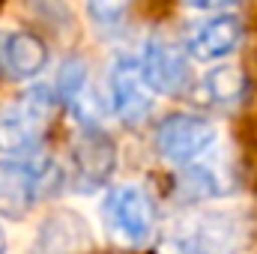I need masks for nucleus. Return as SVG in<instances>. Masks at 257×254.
<instances>
[{
    "mask_svg": "<svg viewBox=\"0 0 257 254\" xmlns=\"http://www.w3.org/2000/svg\"><path fill=\"white\" fill-rule=\"evenodd\" d=\"M57 96L51 87H33L15 102L0 108V153L9 159H24L39 153L57 114Z\"/></svg>",
    "mask_w": 257,
    "mask_h": 254,
    "instance_id": "1",
    "label": "nucleus"
},
{
    "mask_svg": "<svg viewBox=\"0 0 257 254\" xmlns=\"http://www.w3.org/2000/svg\"><path fill=\"white\" fill-rule=\"evenodd\" d=\"M242 221L224 209H200L174 221L171 254H227L242 239Z\"/></svg>",
    "mask_w": 257,
    "mask_h": 254,
    "instance_id": "2",
    "label": "nucleus"
},
{
    "mask_svg": "<svg viewBox=\"0 0 257 254\" xmlns=\"http://www.w3.org/2000/svg\"><path fill=\"white\" fill-rule=\"evenodd\" d=\"M102 221L108 224L111 236L128 248H141L150 242L156 230V212L141 186H117L102 200Z\"/></svg>",
    "mask_w": 257,
    "mask_h": 254,
    "instance_id": "3",
    "label": "nucleus"
},
{
    "mask_svg": "<svg viewBox=\"0 0 257 254\" xmlns=\"http://www.w3.org/2000/svg\"><path fill=\"white\" fill-rule=\"evenodd\" d=\"M218 141V129L197 114H171L156 129V150L171 165H194Z\"/></svg>",
    "mask_w": 257,
    "mask_h": 254,
    "instance_id": "4",
    "label": "nucleus"
},
{
    "mask_svg": "<svg viewBox=\"0 0 257 254\" xmlns=\"http://www.w3.org/2000/svg\"><path fill=\"white\" fill-rule=\"evenodd\" d=\"M138 69L153 96H180L192 81V66L186 51L165 36H147L138 57Z\"/></svg>",
    "mask_w": 257,
    "mask_h": 254,
    "instance_id": "5",
    "label": "nucleus"
},
{
    "mask_svg": "<svg viewBox=\"0 0 257 254\" xmlns=\"http://www.w3.org/2000/svg\"><path fill=\"white\" fill-rule=\"evenodd\" d=\"M242 18L230 12H215L203 21H197L186 33V51L200 63H215L233 54L242 42Z\"/></svg>",
    "mask_w": 257,
    "mask_h": 254,
    "instance_id": "6",
    "label": "nucleus"
},
{
    "mask_svg": "<svg viewBox=\"0 0 257 254\" xmlns=\"http://www.w3.org/2000/svg\"><path fill=\"white\" fill-rule=\"evenodd\" d=\"M108 93H111V108L123 123H141L150 117L156 99L153 90L144 84L138 57H117L108 75Z\"/></svg>",
    "mask_w": 257,
    "mask_h": 254,
    "instance_id": "7",
    "label": "nucleus"
},
{
    "mask_svg": "<svg viewBox=\"0 0 257 254\" xmlns=\"http://www.w3.org/2000/svg\"><path fill=\"white\" fill-rule=\"evenodd\" d=\"M42 191V171L21 159H0V215L21 221L36 209Z\"/></svg>",
    "mask_w": 257,
    "mask_h": 254,
    "instance_id": "8",
    "label": "nucleus"
},
{
    "mask_svg": "<svg viewBox=\"0 0 257 254\" xmlns=\"http://www.w3.org/2000/svg\"><path fill=\"white\" fill-rule=\"evenodd\" d=\"M48 63L45 42L30 30H3L0 33V81L18 84L36 78Z\"/></svg>",
    "mask_w": 257,
    "mask_h": 254,
    "instance_id": "9",
    "label": "nucleus"
},
{
    "mask_svg": "<svg viewBox=\"0 0 257 254\" xmlns=\"http://www.w3.org/2000/svg\"><path fill=\"white\" fill-rule=\"evenodd\" d=\"M90 248V227L75 209L51 212L33 239L30 254H84Z\"/></svg>",
    "mask_w": 257,
    "mask_h": 254,
    "instance_id": "10",
    "label": "nucleus"
},
{
    "mask_svg": "<svg viewBox=\"0 0 257 254\" xmlns=\"http://www.w3.org/2000/svg\"><path fill=\"white\" fill-rule=\"evenodd\" d=\"M117 165V150L114 141L108 138L105 129H99L93 120L81 123V138L75 144V168L84 180L87 189L102 186Z\"/></svg>",
    "mask_w": 257,
    "mask_h": 254,
    "instance_id": "11",
    "label": "nucleus"
},
{
    "mask_svg": "<svg viewBox=\"0 0 257 254\" xmlns=\"http://www.w3.org/2000/svg\"><path fill=\"white\" fill-rule=\"evenodd\" d=\"M197 96L215 108H233L245 96V75L239 66H215L197 84Z\"/></svg>",
    "mask_w": 257,
    "mask_h": 254,
    "instance_id": "12",
    "label": "nucleus"
},
{
    "mask_svg": "<svg viewBox=\"0 0 257 254\" xmlns=\"http://www.w3.org/2000/svg\"><path fill=\"white\" fill-rule=\"evenodd\" d=\"M84 87H87V66L84 60H63V66L57 69V84H54V96L57 102L66 105H78L81 96H84Z\"/></svg>",
    "mask_w": 257,
    "mask_h": 254,
    "instance_id": "13",
    "label": "nucleus"
},
{
    "mask_svg": "<svg viewBox=\"0 0 257 254\" xmlns=\"http://www.w3.org/2000/svg\"><path fill=\"white\" fill-rule=\"evenodd\" d=\"M128 6H132V0H87V15L99 30L114 33L123 27Z\"/></svg>",
    "mask_w": 257,
    "mask_h": 254,
    "instance_id": "14",
    "label": "nucleus"
},
{
    "mask_svg": "<svg viewBox=\"0 0 257 254\" xmlns=\"http://www.w3.org/2000/svg\"><path fill=\"white\" fill-rule=\"evenodd\" d=\"M242 0H186V6L200 9V12H224V9H233Z\"/></svg>",
    "mask_w": 257,
    "mask_h": 254,
    "instance_id": "15",
    "label": "nucleus"
},
{
    "mask_svg": "<svg viewBox=\"0 0 257 254\" xmlns=\"http://www.w3.org/2000/svg\"><path fill=\"white\" fill-rule=\"evenodd\" d=\"M0 254H6V233H3V227H0Z\"/></svg>",
    "mask_w": 257,
    "mask_h": 254,
    "instance_id": "16",
    "label": "nucleus"
},
{
    "mask_svg": "<svg viewBox=\"0 0 257 254\" xmlns=\"http://www.w3.org/2000/svg\"><path fill=\"white\" fill-rule=\"evenodd\" d=\"M0 3H3V0H0Z\"/></svg>",
    "mask_w": 257,
    "mask_h": 254,
    "instance_id": "17",
    "label": "nucleus"
}]
</instances>
